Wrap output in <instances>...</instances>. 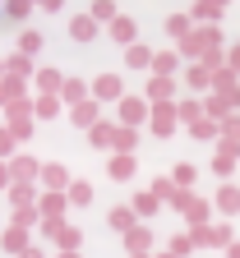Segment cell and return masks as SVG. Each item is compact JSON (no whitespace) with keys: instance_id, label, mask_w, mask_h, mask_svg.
I'll use <instances>...</instances> for the list:
<instances>
[{"instance_id":"cell-43","label":"cell","mask_w":240,"mask_h":258,"mask_svg":"<svg viewBox=\"0 0 240 258\" xmlns=\"http://www.w3.org/2000/svg\"><path fill=\"white\" fill-rule=\"evenodd\" d=\"M14 143H19V139L10 134L5 124H0V161H14V157H19V152H14Z\"/></svg>"},{"instance_id":"cell-5","label":"cell","mask_w":240,"mask_h":258,"mask_svg":"<svg viewBox=\"0 0 240 258\" xmlns=\"http://www.w3.org/2000/svg\"><path fill=\"white\" fill-rule=\"evenodd\" d=\"M125 97H129V92H125V79H120L116 70H107V74L92 79V102H116V106H120Z\"/></svg>"},{"instance_id":"cell-31","label":"cell","mask_w":240,"mask_h":258,"mask_svg":"<svg viewBox=\"0 0 240 258\" xmlns=\"http://www.w3.org/2000/svg\"><path fill=\"white\" fill-rule=\"evenodd\" d=\"M153 55H157V51L139 42V46H129V51H125V64H129V70H153Z\"/></svg>"},{"instance_id":"cell-23","label":"cell","mask_w":240,"mask_h":258,"mask_svg":"<svg viewBox=\"0 0 240 258\" xmlns=\"http://www.w3.org/2000/svg\"><path fill=\"white\" fill-rule=\"evenodd\" d=\"M23 97H28V79H14V74L0 79V106H14V102H23Z\"/></svg>"},{"instance_id":"cell-13","label":"cell","mask_w":240,"mask_h":258,"mask_svg":"<svg viewBox=\"0 0 240 258\" xmlns=\"http://www.w3.org/2000/svg\"><path fill=\"white\" fill-rule=\"evenodd\" d=\"M213 208L222 212V221H226V217H235V212H240V184H231V180H226V184H217Z\"/></svg>"},{"instance_id":"cell-38","label":"cell","mask_w":240,"mask_h":258,"mask_svg":"<svg viewBox=\"0 0 240 258\" xmlns=\"http://www.w3.org/2000/svg\"><path fill=\"white\" fill-rule=\"evenodd\" d=\"M194 249H199V244H194V235H189V231H185V235H171V240H166V253H171V258H189Z\"/></svg>"},{"instance_id":"cell-46","label":"cell","mask_w":240,"mask_h":258,"mask_svg":"<svg viewBox=\"0 0 240 258\" xmlns=\"http://www.w3.org/2000/svg\"><path fill=\"white\" fill-rule=\"evenodd\" d=\"M226 64H231V70H235V74H240V42H235V46H231V51H226Z\"/></svg>"},{"instance_id":"cell-18","label":"cell","mask_w":240,"mask_h":258,"mask_svg":"<svg viewBox=\"0 0 240 258\" xmlns=\"http://www.w3.org/2000/svg\"><path fill=\"white\" fill-rule=\"evenodd\" d=\"M70 124L92 134V129L102 124V102H83V106H74V111H70Z\"/></svg>"},{"instance_id":"cell-22","label":"cell","mask_w":240,"mask_h":258,"mask_svg":"<svg viewBox=\"0 0 240 258\" xmlns=\"http://www.w3.org/2000/svg\"><path fill=\"white\" fill-rule=\"evenodd\" d=\"M51 244H56V253H79V249H83V231L65 221V226H60V235H56Z\"/></svg>"},{"instance_id":"cell-10","label":"cell","mask_w":240,"mask_h":258,"mask_svg":"<svg viewBox=\"0 0 240 258\" xmlns=\"http://www.w3.org/2000/svg\"><path fill=\"white\" fill-rule=\"evenodd\" d=\"M0 249L14 253V258H23L32 249V231H23V226H5V231H0Z\"/></svg>"},{"instance_id":"cell-51","label":"cell","mask_w":240,"mask_h":258,"mask_svg":"<svg viewBox=\"0 0 240 258\" xmlns=\"http://www.w3.org/2000/svg\"><path fill=\"white\" fill-rule=\"evenodd\" d=\"M0 79H5V60H0Z\"/></svg>"},{"instance_id":"cell-16","label":"cell","mask_w":240,"mask_h":258,"mask_svg":"<svg viewBox=\"0 0 240 258\" xmlns=\"http://www.w3.org/2000/svg\"><path fill=\"white\" fill-rule=\"evenodd\" d=\"M107 32H111V42H120L125 51H129V46H139V23H134L129 14H120V19H116Z\"/></svg>"},{"instance_id":"cell-28","label":"cell","mask_w":240,"mask_h":258,"mask_svg":"<svg viewBox=\"0 0 240 258\" xmlns=\"http://www.w3.org/2000/svg\"><path fill=\"white\" fill-rule=\"evenodd\" d=\"M185 134H189L194 143H217V139H222V124H217V120H208V115H203L199 124H189V129H185Z\"/></svg>"},{"instance_id":"cell-7","label":"cell","mask_w":240,"mask_h":258,"mask_svg":"<svg viewBox=\"0 0 240 258\" xmlns=\"http://www.w3.org/2000/svg\"><path fill=\"white\" fill-rule=\"evenodd\" d=\"M10 175H14V184H37V180H42V157L19 152V157L10 161Z\"/></svg>"},{"instance_id":"cell-30","label":"cell","mask_w":240,"mask_h":258,"mask_svg":"<svg viewBox=\"0 0 240 258\" xmlns=\"http://www.w3.org/2000/svg\"><path fill=\"white\" fill-rule=\"evenodd\" d=\"M176 106H180V124H185V129L203 120V97H180Z\"/></svg>"},{"instance_id":"cell-25","label":"cell","mask_w":240,"mask_h":258,"mask_svg":"<svg viewBox=\"0 0 240 258\" xmlns=\"http://www.w3.org/2000/svg\"><path fill=\"white\" fill-rule=\"evenodd\" d=\"M134 148H139V129H125V124H116L111 157H134Z\"/></svg>"},{"instance_id":"cell-20","label":"cell","mask_w":240,"mask_h":258,"mask_svg":"<svg viewBox=\"0 0 240 258\" xmlns=\"http://www.w3.org/2000/svg\"><path fill=\"white\" fill-rule=\"evenodd\" d=\"M185 88H189L194 97H208V92H213V70H203V64H189V70H185Z\"/></svg>"},{"instance_id":"cell-1","label":"cell","mask_w":240,"mask_h":258,"mask_svg":"<svg viewBox=\"0 0 240 258\" xmlns=\"http://www.w3.org/2000/svg\"><path fill=\"white\" fill-rule=\"evenodd\" d=\"M176 51H180V60L199 64L203 55H213V51H231V46L222 42V28H194V32H189V37H185Z\"/></svg>"},{"instance_id":"cell-49","label":"cell","mask_w":240,"mask_h":258,"mask_svg":"<svg viewBox=\"0 0 240 258\" xmlns=\"http://www.w3.org/2000/svg\"><path fill=\"white\" fill-rule=\"evenodd\" d=\"M56 258H83V253H56Z\"/></svg>"},{"instance_id":"cell-14","label":"cell","mask_w":240,"mask_h":258,"mask_svg":"<svg viewBox=\"0 0 240 258\" xmlns=\"http://www.w3.org/2000/svg\"><path fill=\"white\" fill-rule=\"evenodd\" d=\"M176 88H180V79H148L143 97H148V106H162V102H176Z\"/></svg>"},{"instance_id":"cell-17","label":"cell","mask_w":240,"mask_h":258,"mask_svg":"<svg viewBox=\"0 0 240 258\" xmlns=\"http://www.w3.org/2000/svg\"><path fill=\"white\" fill-rule=\"evenodd\" d=\"M153 235H157V231H153L148 221L134 226V231L125 235V253H129V258H134V253H153Z\"/></svg>"},{"instance_id":"cell-9","label":"cell","mask_w":240,"mask_h":258,"mask_svg":"<svg viewBox=\"0 0 240 258\" xmlns=\"http://www.w3.org/2000/svg\"><path fill=\"white\" fill-rule=\"evenodd\" d=\"M37 184H42L46 194H70L74 180H70V171H65L60 161H42V180H37Z\"/></svg>"},{"instance_id":"cell-19","label":"cell","mask_w":240,"mask_h":258,"mask_svg":"<svg viewBox=\"0 0 240 258\" xmlns=\"http://www.w3.org/2000/svg\"><path fill=\"white\" fill-rule=\"evenodd\" d=\"M97 28H102V23H97V19L83 10V14H74V19H70V37H74L79 46H88V42L97 37Z\"/></svg>"},{"instance_id":"cell-29","label":"cell","mask_w":240,"mask_h":258,"mask_svg":"<svg viewBox=\"0 0 240 258\" xmlns=\"http://www.w3.org/2000/svg\"><path fill=\"white\" fill-rule=\"evenodd\" d=\"M42 46H46V37H42V32H37V28H23V32H19V46H14V51L32 60V55L42 51Z\"/></svg>"},{"instance_id":"cell-44","label":"cell","mask_w":240,"mask_h":258,"mask_svg":"<svg viewBox=\"0 0 240 258\" xmlns=\"http://www.w3.org/2000/svg\"><path fill=\"white\" fill-rule=\"evenodd\" d=\"M222 139H231V143H240V111H235L231 120H222Z\"/></svg>"},{"instance_id":"cell-32","label":"cell","mask_w":240,"mask_h":258,"mask_svg":"<svg viewBox=\"0 0 240 258\" xmlns=\"http://www.w3.org/2000/svg\"><path fill=\"white\" fill-rule=\"evenodd\" d=\"M148 194H153L157 203H176V194H180V189H176V180H171V175H157V180L148 184Z\"/></svg>"},{"instance_id":"cell-42","label":"cell","mask_w":240,"mask_h":258,"mask_svg":"<svg viewBox=\"0 0 240 258\" xmlns=\"http://www.w3.org/2000/svg\"><path fill=\"white\" fill-rule=\"evenodd\" d=\"M0 10H5V19H10V23H23V19L32 14V5H28V0H10V5H0Z\"/></svg>"},{"instance_id":"cell-2","label":"cell","mask_w":240,"mask_h":258,"mask_svg":"<svg viewBox=\"0 0 240 258\" xmlns=\"http://www.w3.org/2000/svg\"><path fill=\"white\" fill-rule=\"evenodd\" d=\"M0 124H5L19 143H23V139H32V129H37V111H32V97H23V102L5 106V120H0Z\"/></svg>"},{"instance_id":"cell-12","label":"cell","mask_w":240,"mask_h":258,"mask_svg":"<svg viewBox=\"0 0 240 258\" xmlns=\"http://www.w3.org/2000/svg\"><path fill=\"white\" fill-rule=\"evenodd\" d=\"M107 226H111V231L125 240V235L134 231V226H143V221H139V212H134L129 203H120V208H111V212H107Z\"/></svg>"},{"instance_id":"cell-27","label":"cell","mask_w":240,"mask_h":258,"mask_svg":"<svg viewBox=\"0 0 240 258\" xmlns=\"http://www.w3.org/2000/svg\"><path fill=\"white\" fill-rule=\"evenodd\" d=\"M5 74H14V79H28V83H32V79H37V64H32L28 55H19V51H10V55H5Z\"/></svg>"},{"instance_id":"cell-52","label":"cell","mask_w":240,"mask_h":258,"mask_svg":"<svg viewBox=\"0 0 240 258\" xmlns=\"http://www.w3.org/2000/svg\"><path fill=\"white\" fill-rule=\"evenodd\" d=\"M134 258H153V253H134Z\"/></svg>"},{"instance_id":"cell-50","label":"cell","mask_w":240,"mask_h":258,"mask_svg":"<svg viewBox=\"0 0 240 258\" xmlns=\"http://www.w3.org/2000/svg\"><path fill=\"white\" fill-rule=\"evenodd\" d=\"M153 258H171V253H166V249H162V253H153Z\"/></svg>"},{"instance_id":"cell-34","label":"cell","mask_w":240,"mask_h":258,"mask_svg":"<svg viewBox=\"0 0 240 258\" xmlns=\"http://www.w3.org/2000/svg\"><path fill=\"white\" fill-rule=\"evenodd\" d=\"M111 139H116V124H111V120H102L92 134H88V143H92L97 152H111Z\"/></svg>"},{"instance_id":"cell-36","label":"cell","mask_w":240,"mask_h":258,"mask_svg":"<svg viewBox=\"0 0 240 258\" xmlns=\"http://www.w3.org/2000/svg\"><path fill=\"white\" fill-rule=\"evenodd\" d=\"M129 208H134V212H139V221H148V217H153V212H157L162 203L153 199V194H148V189H139V194H134V199H129Z\"/></svg>"},{"instance_id":"cell-6","label":"cell","mask_w":240,"mask_h":258,"mask_svg":"<svg viewBox=\"0 0 240 258\" xmlns=\"http://www.w3.org/2000/svg\"><path fill=\"white\" fill-rule=\"evenodd\" d=\"M148 129L157 139H171L180 129V106L176 102H162V106H153V115H148Z\"/></svg>"},{"instance_id":"cell-4","label":"cell","mask_w":240,"mask_h":258,"mask_svg":"<svg viewBox=\"0 0 240 258\" xmlns=\"http://www.w3.org/2000/svg\"><path fill=\"white\" fill-rule=\"evenodd\" d=\"M116 124H125V129H139V124H148V115H153V106H148V97H139V92H129L125 102L116 106Z\"/></svg>"},{"instance_id":"cell-15","label":"cell","mask_w":240,"mask_h":258,"mask_svg":"<svg viewBox=\"0 0 240 258\" xmlns=\"http://www.w3.org/2000/svg\"><path fill=\"white\" fill-rule=\"evenodd\" d=\"M37 212H42V221H65V212H70V194H42Z\"/></svg>"},{"instance_id":"cell-11","label":"cell","mask_w":240,"mask_h":258,"mask_svg":"<svg viewBox=\"0 0 240 258\" xmlns=\"http://www.w3.org/2000/svg\"><path fill=\"white\" fill-rule=\"evenodd\" d=\"M60 102L70 106V111H74V106H83V102H92V83L70 74V79H65V88H60Z\"/></svg>"},{"instance_id":"cell-48","label":"cell","mask_w":240,"mask_h":258,"mask_svg":"<svg viewBox=\"0 0 240 258\" xmlns=\"http://www.w3.org/2000/svg\"><path fill=\"white\" fill-rule=\"evenodd\" d=\"M222 258H240V240H235V244H231V249H226Z\"/></svg>"},{"instance_id":"cell-39","label":"cell","mask_w":240,"mask_h":258,"mask_svg":"<svg viewBox=\"0 0 240 258\" xmlns=\"http://www.w3.org/2000/svg\"><path fill=\"white\" fill-rule=\"evenodd\" d=\"M88 14H92L97 23H107V28H111V23L120 19V10L111 5V0H92V5H88Z\"/></svg>"},{"instance_id":"cell-37","label":"cell","mask_w":240,"mask_h":258,"mask_svg":"<svg viewBox=\"0 0 240 258\" xmlns=\"http://www.w3.org/2000/svg\"><path fill=\"white\" fill-rule=\"evenodd\" d=\"M92 199H97V194H92L88 180H74L70 184V208H92Z\"/></svg>"},{"instance_id":"cell-21","label":"cell","mask_w":240,"mask_h":258,"mask_svg":"<svg viewBox=\"0 0 240 258\" xmlns=\"http://www.w3.org/2000/svg\"><path fill=\"white\" fill-rule=\"evenodd\" d=\"M180 74V51H157L153 55V79H176Z\"/></svg>"},{"instance_id":"cell-47","label":"cell","mask_w":240,"mask_h":258,"mask_svg":"<svg viewBox=\"0 0 240 258\" xmlns=\"http://www.w3.org/2000/svg\"><path fill=\"white\" fill-rule=\"evenodd\" d=\"M23 258H46V249H37V244H32V249H28Z\"/></svg>"},{"instance_id":"cell-45","label":"cell","mask_w":240,"mask_h":258,"mask_svg":"<svg viewBox=\"0 0 240 258\" xmlns=\"http://www.w3.org/2000/svg\"><path fill=\"white\" fill-rule=\"evenodd\" d=\"M10 184H14V175H10V161H0V194H10Z\"/></svg>"},{"instance_id":"cell-26","label":"cell","mask_w":240,"mask_h":258,"mask_svg":"<svg viewBox=\"0 0 240 258\" xmlns=\"http://www.w3.org/2000/svg\"><path fill=\"white\" fill-rule=\"evenodd\" d=\"M189 32H194V19H189V10H180V14H171V19H166V37L176 42V46L189 37Z\"/></svg>"},{"instance_id":"cell-41","label":"cell","mask_w":240,"mask_h":258,"mask_svg":"<svg viewBox=\"0 0 240 258\" xmlns=\"http://www.w3.org/2000/svg\"><path fill=\"white\" fill-rule=\"evenodd\" d=\"M171 180H176V189H194V180H199V171L189 166V161H180V166H171Z\"/></svg>"},{"instance_id":"cell-3","label":"cell","mask_w":240,"mask_h":258,"mask_svg":"<svg viewBox=\"0 0 240 258\" xmlns=\"http://www.w3.org/2000/svg\"><path fill=\"white\" fill-rule=\"evenodd\" d=\"M199 249H231L235 244V231H231V221H213V226H199V231H189Z\"/></svg>"},{"instance_id":"cell-33","label":"cell","mask_w":240,"mask_h":258,"mask_svg":"<svg viewBox=\"0 0 240 258\" xmlns=\"http://www.w3.org/2000/svg\"><path fill=\"white\" fill-rule=\"evenodd\" d=\"M32 111H37V124H42V120H56L65 111V102L60 97H32Z\"/></svg>"},{"instance_id":"cell-24","label":"cell","mask_w":240,"mask_h":258,"mask_svg":"<svg viewBox=\"0 0 240 258\" xmlns=\"http://www.w3.org/2000/svg\"><path fill=\"white\" fill-rule=\"evenodd\" d=\"M65 79L70 74H60V70H37V97H60V88H65Z\"/></svg>"},{"instance_id":"cell-8","label":"cell","mask_w":240,"mask_h":258,"mask_svg":"<svg viewBox=\"0 0 240 258\" xmlns=\"http://www.w3.org/2000/svg\"><path fill=\"white\" fill-rule=\"evenodd\" d=\"M222 14H226V5H222V0H194V5H189L194 28H217V23H222Z\"/></svg>"},{"instance_id":"cell-35","label":"cell","mask_w":240,"mask_h":258,"mask_svg":"<svg viewBox=\"0 0 240 258\" xmlns=\"http://www.w3.org/2000/svg\"><path fill=\"white\" fill-rule=\"evenodd\" d=\"M134 171H139V161H134V157H111V161H107V175H111V180H129Z\"/></svg>"},{"instance_id":"cell-40","label":"cell","mask_w":240,"mask_h":258,"mask_svg":"<svg viewBox=\"0 0 240 258\" xmlns=\"http://www.w3.org/2000/svg\"><path fill=\"white\" fill-rule=\"evenodd\" d=\"M10 226H23V231H37V226H42V212H37V208H14Z\"/></svg>"}]
</instances>
